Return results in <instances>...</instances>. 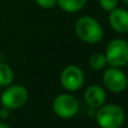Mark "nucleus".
<instances>
[{
  "label": "nucleus",
  "mask_w": 128,
  "mask_h": 128,
  "mask_svg": "<svg viewBox=\"0 0 128 128\" xmlns=\"http://www.w3.org/2000/svg\"><path fill=\"white\" fill-rule=\"evenodd\" d=\"M75 33L81 40L88 44H97L102 40V27L94 18L86 16L75 22Z\"/></svg>",
  "instance_id": "obj_1"
},
{
  "label": "nucleus",
  "mask_w": 128,
  "mask_h": 128,
  "mask_svg": "<svg viewBox=\"0 0 128 128\" xmlns=\"http://www.w3.org/2000/svg\"><path fill=\"white\" fill-rule=\"evenodd\" d=\"M61 83L68 91H76L83 86L84 74L82 70L76 65H68L63 70L61 74Z\"/></svg>",
  "instance_id": "obj_7"
},
{
  "label": "nucleus",
  "mask_w": 128,
  "mask_h": 128,
  "mask_svg": "<svg viewBox=\"0 0 128 128\" xmlns=\"http://www.w3.org/2000/svg\"><path fill=\"white\" fill-rule=\"evenodd\" d=\"M109 24L117 33H128V11L122 8L114 9L109 15Z\"/></svg>",
  "instance_id": "obj_8"
},
{
  "label": "nucleus",
  "mask_w": 128,
  "mask_h": 128,
  "mask_svg": "<svg viewBox=\"0 0 128 128\" xmlns=\"http://www.w3.org/2000/svg\"><path fill=\"white\" fill-rule=\"evenodd\" d=\"M89 65L94 71L102 70V68H104V66L107 65L106 56L101 53L92 54V55L90 56V58H89Z\"/></svg>",
  "instance_id": "obj_12"
},
{
  "label": "nucleus",
  "mask_w": 128,
  "mask_h": 128,
  "mask_svg": "<svg viewBox=\"0 0 128 128\" xmlns=\"http://www.w3.org/2000/svg\"><path fill=\"white\" fill-rule=\"evenodd\" d=\"M28 92L22 86H9L2 92L0 101L4 108L8 109H18L22 107L27 102Z\"/></svg>",
  "instance_id": "obj_4"
},
{
  "label": "nucleus",
  "mask_w": 128,
  "mask_h": 128,
  "mask_svg": "<svg viewBox=\"0 0 128 128\" xmlns=\"http://www.w3.org/2000/svg\"><path fill=\"white\" fill-rule=\"evenodd\" d=\"M127 82H128V76H127ZM127 86H128V84H127Z\"/></svg>",
  "instance_id": "obj_17"
},
{
  "label": "nucleus",
  "mask_w": 128,
  "mask_h": 128,
  "mask_svg": "<svg viewBox=\"0 0 128 128\" xmlns=\"http://www.w3.org/2000/svg\"><path fill=\"white\" fill-rule=\"evenodd\" d=\"M106 91L99 86H91L84 93L86 102L91 109H99L106 102Z\"/></svg>",
  "instance_id": "obj_9"
},
{
  "label": "nucleus",
  "mask_w": 128,
  "mask_h": 128,
  "mask_svg": "<svg viewBox=\"0 0 128 128\" xmlns=\"http://www.w3.org/2000/svg\"><path fill=\"white\" fill-rule=\"evenodd\" d=\"M36 4H38L40 7L45 9H50V8H53L54 6L56 4L58 0H35Z\"/></svg>",
  "instance_id": "obj_14"
},
{
  "label": "nucleus",
  "mask_w": 128,
  "mask_h": 128,
  "mask_svg": "<svg viewBox=\"0 0 128 128\" xmlns=\"http://www.w3.org/2000/svg\"><path fill=\"white\" fill-rule=\"evenodd\" d=\"M53 110L58 117L68 119L74 117L79 111V101L72 94H60L53 102Z\"/></svg>",
  "instance_id": "obj_5"
},
{
  "label": "nucleus",
  "mask_w": 128,
  "mask_h": 128,
  "mask_svg": "<svg viewBox=\"0 0 128 128\" xmlns=\"http://www.w3.org/2000/svg\"><path fill=\"white\" fill-rule=\"evenodd\" d=\"M124 2H125V4H126L127 6H128V0H124Z\"/></svg>",
  "instance_id": "obj_16"
},
{
  "label": "nucleus",
  "mask_w": 128,
  "mask_h": 128,
  "mask_svg": "<svg viewBox=\"0 0 128 128\" xmlns=\"http://www.w3.org/2000/svg\"><path fill=\"white\" fill-rule=\"evenodd\" d=\"M15 74L8 64L0 63V86H9L14 82Z\"/></svg>",
  "instance_id": "obj_11"
},
{
  "label": "nucleus",
  "mask_w": 128,
  "mask_h": 128,
  "mask_svg": "<svg viewBox=\"0 0 128 128\" xmlns=\"http://www.w3.org/2000/svg\"><path fill=\"white\" fill-rule=\"evenodd\" d=\"M100 7L106 11H112L114 9L117 8L118 6V0H99Z\"/></svg>",
  "instance_id": "obj_13"
},
{
  "label": "nucleus",
  "mask_w": 128,
  "mask_h": 128,
  "mask_svg": "<svg viewBox=\"0 0 128 128\" xmlns=\"http://www.w3.org/2000/svg\"><path fill=\"white\" fill-rule=\"evenodd\" d=\"M96 120L101 128H120L125 122V112L117 104H104L98 109Z\"/></svg>",
  "instance_id": "obj_2"
},
{
  "label": "nucleus",
  "mask_w": 128,
  "mask_h": 128,
  "mask_svg": "<svg viewBox=\"0 0 128 128\" xmlns=\"http://www.w3.org/2000/svg\"><path fill=\"white\" fill-rule=\"evenodd\" d=\"M56 4L66 12H76L86 6V0H58Z\"/></svg>",
  "instance_id": "obj_10"
},
{
  "label": "nucleus",
  "mask_w": 128,
  "mask_h": 128,
  "mask_svg": "<svg viewBox=\"0 0 128 128\" xmlns=\"http://www.w3.org/2000/svg\"><path fill=\"white\" fill-rule=\"evenodd\" d=\"M107 64L111 68H122L128 64V43L122 38L112 40L106 48Z\"/></svg>",
  "instance_id": "obj_3"
},
{
  "label": "nucleus",
  "mask_w": 128,
  "mask_h": 128,
  "mask_svg": "<svg viewBox=\"0 0 128 128\" xmlns=\"http://www.w3.org/2000/svg\"><path fill=\"white\" fill-rule=\"evenodd\" d=\"M0 128H10V126L7 124H4V122H0Z\"/></svg>",
  "instance_id": "obj_15"
},
{
  "label": "nucleus",
  "mask_w": 128,
  "mask_h": 128,
  "mask_svg": "<svg viewBox=\"0 0 128 128\" xmlns=\"http://www.w3.org/2000/svg\"><path fill=\"white\" fill-rule=\"evenodd\" d=\"M102 81L104 86L114 93H119L124 91L128 84L126 74L119 68H110L106 70Z\"/></svg>",
  "instance_id": "obj_6"
}]
</instances>
